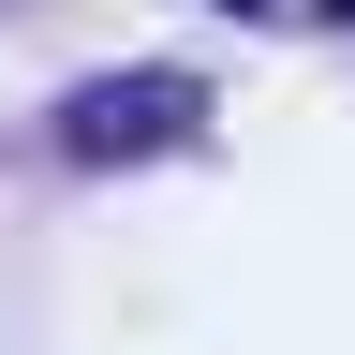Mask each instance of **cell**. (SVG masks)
<instances>
[{
    "mask_svg": "<svg viewBox=\"0 0 355 355\" xmlns=\"http://www.w3.org/2000/svg\"><path fill=\"white\" fill-rule=\"evenodd\" d=\"M193 119H207V89L178 74V60H148V74H89V89H60V163H89V178H119V163H148V148H178Z\"/></svg>",
    "mask_w": 355,
    "mask_h": 355,
    "instance_id": "obj_1",
    "label": "cell"
},
{
    "mask_svg": "<svg viewBox=\"0 0 355 355\" xmlns=\"http://www.w3.org/2000/svg\"><path fill=\"white\" fill-rule=\"evenodd\" d=\"M222 15H266V0H222Z\"/></svg>",
    "mask_w": 355,
    "mask_h": 355,
    "instance_id": "obj_2",
    "label": "cell"
}]
</instances>
